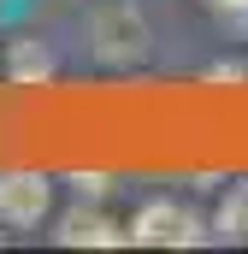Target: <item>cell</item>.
<instances>
[{"label": "cell", "instance_id": "2", "mask_svg": "<svg viewBox=\"0 0 248 254\" xmlns=\"http://www.w3.org/2000/svg\"><path fill=\"white\" fill-rule=\"evenodd\" d=\"M89 42H95V60H101V65H136V60H148V48H154L148 18H142L130 0L95 6V18H89Z\"/></svg>", "mask_w": 248, "mask_h": 254}, {"label": "cell", "instance_id": "5", "mask_svg": "<svg viewBox=\"0 0 248 254\" xmlns=\"http://www.w3.org/2000/svg\"><path fill=\"white\" fill-rule=\"evenodd\" d=\"M0 71H6L18 89H42V83H54V71H60V60H54V42H42V36H18V42L6 48Z\"/></svg>", "mask_w": 248, "mask_h": 254}, {"label": "cell", "instance_id": "3", "mask_svg": "<svg viewBox=\"0 0 248 254\" xmlns=\"http://www.w3.org/2000/svg\"><path fill=\"white\" fill-rule=\"evenodd\" d=\"M48 213H54V178H48V172H30V166L0 172V225L36 231Z\"/></svg>", "mask_w": 248, "mask_h": 254}, {"label": "cell", "instance_id": "1", "mask_svg": "<svg viewBox=\"0 0 248 254\" xmlns=\"http://www.w3.org/2000/svg\"><path fill=\"white\" fill-rule=\"evenodd\" d=\"M130 243H142V249H201V243H213V225L184 201L154 195L130 213Z\"/></svg>", "mask_w": 248, "mask_h": 254}, {"label": "cell", "instance_id": "8", "mask_svg": "<svg viewBox=\"0 0 248 254\" xmlns=\"http://www.w3.org/2000/svg\"><path fill=\"white\" fill-rule=\"evenodd\" d=\"M201 77H207V83H248V65L243 60H213Z\"/></svg>", "mask_w": 248, "mask_h": 254}, {"label": "cell", "instance_id": "4", "mask_svg": "<svg viewBox=\"0 0 248 254\" xmlns=\"http://www.w3.org/2000/svg\"><path fill=\"white\" fill-rule=\"evenodd\" d=\"M54 243H60V249H124V243H130V225H119L107 207H95V201L77 195V207L60 213Z\"/></svg>", "mask_w": 248, "mask_h": 254}, {"label": "cell", "instance_id": "7", "mask_svg": "<svg viewBox=\"0 0 248 254\" xmlns=\"http://www.w3.org/2000/svg\"><path fill=\"white\" fill-rule=\"evenodd\" d=\"M65 184L83 195V201H101V195H113V178H107V172H71Z\"/></svg>", "mask_w": 248, "mask_h": 254}, {"label": "cell", "instance_id": "6", "mask_svg": "<svg viewBox=\"0 0 248 254\" xmlns=\"http://www.w3.org/2000/svg\"><path fill=\"white\" fill-rule=\"evenodd\" d=\"M213 237H225V243H248V178L225 190L219 213H213Z\"/></svg>", "mask_w": 248, "mask_h": 254}, {"label": "cell", "instance_id": "9", "mask_svg": "<svg viewBox=\"0 0 248 254\" xmlns=\"http://www.w3.org/2000/svg\"><path fill=\"white\" fill-rule=\"evenodd\" d=\"M213 12H219L225 24H237V30H248V0H213Z\"/></svg>", "mask_w": 248, "mask_h": 254}, {"label": "cell", "instance_id": "10", "mask_svg": "<svg viewBox=\"0 0 248 254\" xmlns=\"http://www.w3.org/2000/svg\"><path fill=\"white\" fill-rule=\"evenodd\" d=\"M0 237H6V231H0Z\"/></svg>", "mask_w": 248, "mask_h": 254}]
</instances>
